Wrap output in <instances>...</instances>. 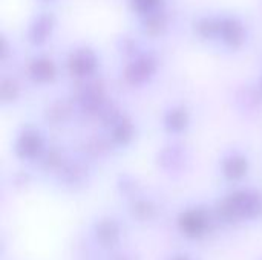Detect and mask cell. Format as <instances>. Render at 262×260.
Wrapping results in <instances>:
<instances>
[{"label":"cell","mask_w":262,"mask_h":260,"mask_svg":"<svg viewBox=\"0 0 262 260\" xmlns=\"http://www.w3.org/2000/svg\"><path fill=\"white\" fill-rule=\"evenodd\" d=\"M55 26V20L51 14H40L37 15L28 29V40L34 44V46H40L43 43L48 41V38L51 37L52 31Z\"/></svg>","instance_id":"8"},{"label":"cell","mask_w":262,"mask_h":260,"mask_svg":"<svg viewBox=\"0 0 262 260\" xmlns=\"http://www.w3.org/2000/svg\"><path fill=\"white\" fill-rule=\"evenodd\" d=\"M130 213L137 221H149L155 216L157 208H155L154 202L146 201V199H140V201H135L132 204Z\"/></svg>","instance_id":"16"},{"label":"cell","mask_w":262,"mask_h":260,"mask_svg":"<svg viewBox=\"0 0 262 260\" xmlns=\"http://www.w3.org/2000/svg\"><path fill=\"white\" fill-rule=\"evenodd\" d=\"M95 239L104 248H112L120 239V225L114 219H103L95 225Z\"/></svg>","instance_id":"9"},{"label":"cell","mask_w":262,"mask_h":260,"mask_svg":"<svg viewBox=\"0 0 262 260\" xmlns=\"http://www.w3.org/2000/svg\"><path fill=\"white\" fill-rule=\"evenodd\" d=\"M43 156H45L43 164H45L46 169H58V167H61V156H60L58 152H55V150L45 152Z\"/></svg>","instance_id":"18"},{"label":"cell","mask_w":262,"mask_h":260,"mask_svg":"<svg viewBox=\"0 0 262 260\" xmlns=\"http://www.w3.org/2000/svg\"><path fill=\"white\" fill-rule=\"evenodd\" d=\"M112 260H134V257H132V256H129V254H121V256L114 257Z\"/></svg>","instance_id":"19"},{"label":"cell","mask_w":262,"mask_h":260,"mask_svg":"<svg viewBox=\"0 0 262 260\" xmlns=\"http://www.w3.org/2000/svg\"><path fill=\"white\" fill-rule=\"evenodd\" d=\"M246 28L236 17H221L220 18V35L218 38L230 49H239L246 43Z\"/></svg>","instance_id":"5"},{"label":"cell","mask_w":262,"mask_h":260,"mask_svg":"<svg viewBox=\"0 0 262 260\" xmlns=\"http://www.w3.org/2000/svg\"><path fill=\"white\" fill-rule=\"evenodd\" d=\"M172 260H190L189 257H186V256H177V257H173Z\"/></svg>","instance_id":"20"},{"label":"cell","mask_w":262,"mask_h":260,"mask_svg":"<svg viewBox=\"0 0 262 260\" xmlns=\"http://www.w3.org/2000/svg\"><path fill=\"white\" fill-rule=\"evenodd\" d=\"M190 124L189 110L183 106H175L169 109L164 115V127L169 133H181Z\"/></svg>","instance_id":"10"},{"label":"cell","mask_w":262,"mask_h":260,"mask_svg":"<svg viewBox=\"0 0 262 260\" xmlns=\"http://www.w3.org/2000/svg\"><path fill=\"white\" fill-rule=\"evenodd\" d=\"M262 211V196L255 190H238L226 196L216 208L224 222H238L241 219H255Z\"/></svg>","instance_id":"1"},{"label":"cell","mask_w":262,"mask_h":260,"mask_svg":"<svg viewBox=\"0 0 262 260\" xmlns=\"http://www.w3.org/2000/svg\"><path fill=\"white\" fill-rule=\"evenodd\" d=\"M180 230L187 238H201L206 234L210 225V218L204 210H189L184 211L178 219Z\"/></svg>","instance_id":"6"},{"label":"cell","mask_w":262,"mask_h":260,"mask_svg":"<svg viewBox=\"0 0 262 260\" xmlns=\"http://www.w3.org/2000/svg\"><path fill=\"white\" fill-rule=\"evenodd\" d=\"M66 66L71 75L86 78L95 74L98 67V57L91 48H77L69 54Z\"/></svg>","instance_id":"3"},{"label":"cell","mask_w":262,"mask_h":260,"mask_svg":"<svg viewBox=\"0 0 262 260\" xmlns=\"http://www.w3.org/2000/svg\"><path fill=\"white\" fill-rule=\"evenodd\" d=\"M28 74L34 83L48 84V83H52L55 80L57 66L48 57H35L31 60V63L28 66Z\"/></svg>","instance_id":"7"},{"label":"cell","mask_w":262,"mask_h":260,"mask_svg":"<svg viewBox=\"0 0 262 260\" xmlns=\"http://www.w3.org/2000/svg\"><path fill=\"white\" fill-rule=\"evenodd\" d=\"M158 69V61L154 55L150 54H143L138 55L132 63H129L124 69V78L127 83L134 86L144 84L149 81Z\"/></svg>","instance_id":"4"},{"label":"cell","mask_w":262,"mask_h":260,"mask_svg":"<svg viewBox=\"0 0 262 260\" xmlns=\"http://www.w3.org/2000/svg\"><path fill=\"white\" fill-rule=\"evenodd\" d=\"M132 9L138 12L140 15H147L150 12H155L160 9L161 0H130Z\"/></svg>","instance_id":"17"},{"label":"cell","mask_w":262,"mask_h":260,"mask_svg":"<svg viewBox=\"0 0 262 260\" xmlns=\"http://www.w3.org/2000/svg\"><path fill=\"white\" fill-rule=\"evenodd\" d=\"M41 2H52V0H41Z\"/></svg>","instance_id":"21"},{"label":"cell","mask_w":262,"mask_h":260,"mask_svg":"<svg viewBox=\"0 0 262 260\" xmlns=\"http://www.w3.org/2000/svg\"><path fill=\"white\" fill-rule=\"evenodd\" d=\"M111 138L118 146H127L135 138V126L130 118L120 116L112 123L111 129Z\"/></svg>","instance_id":"12"},{"label":"cell","mask_w":262,"mask_h":260,"mask_svg":"<svg viewBox=\"0 0 262 260\" xmlns=\"http://www.w3.org/2000/svg\"><path fill=\"white\" fill-rule=\"evenodd\" d=\"M20 97V84L15 78L3 77L0 81V100L3 104L15 103Z\"/></svg>","instance_id":"15"},{"label":"cell","mask_w":262,"mask_h":260,"mask_svg":"<svg viewBox=\"0 0 262 260\" xmlns=\"http://www.w3.org/2000/svg\"><path fill=\"white\" fill-rule=\"evenodd\" d=\"M195 32L203 40H213L220 35V18L201 17L195 23Z\"/></svg>","instance_id":"14"},{"label":"cell","mask_w":262,"mask_h":260,"mask_svg":"<svg viewBox=\"0 0 262 260\" xmlns=\"http://www.w3.org/2000/svg\"><path fill=\"white\" fill-rule=\"evenodd\" d=\"M221 169L229 181H241L249 172V161L243 155H230L224 158Z\"/></svg>","instance_id":"11"},{"label":"cell","mask_w":262,"mask_h":260,"mask_svg":"<svg viewBox=\"0 0 262 260\" xmlns=\"http://www.w3.org/2000/svg\"><path fill=\"white\" fill-rule=\"evenodd\" d=\"M143 29L147 35L150 37H158L161 35L166 29H167V18L166 15L158 9L155 12H150L147 15H144L143 20Z\"/></svg>","instance_id":"13"},{"label":"cell","mask_w":262,"mask_h":260,"mask_svg":"<svg viewBox=\"0 0 262 260\" xmlns=\"http://www.w3.org/2000/svg\"><path fill=\"white\" fill-rule=\"evenodd\" d=\"M14 150H15L17 158L23 161L38 159L45 153V139L37 129L26 127L18 133Z\"/></svg>","instance_id":"2"}]
</instances>
